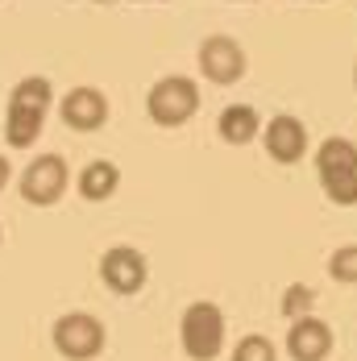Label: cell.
Masks as SVG:
<instances>
[{"label": "cell", "instance_id": "obj_15", "mask_svg": "<svg viewBox=\"0 0 357 361\" xmlns=\"http://www.w3.org/2000/svg\"><path fill=\"white\" fill-rule=\"evenodd\" d=\"M328 274H332L337 283L357 287V245H341V250H332V257H328Z\"/></svg>", "mask_w": 357, "mask_h": 361}, {"label": "cell", "instance_id": "obj_10", "mask_svg": "<svg viewBox=\"0 0 357 361\" xmlns=\"http://www.w3.org/2000/svg\"><path fill=\"white\" fill-rule=\"evenodd\" d=\"M262 145H266V154L274 158V162H299L303 154H308V125L299 121V116H291V112H279V116H270V125H262Z\"/></svg>", "mask_w": 357, "mask_h": 361}, {"label": "cell", "instance_id": "obj_2", "mask_svg": "<svg viewBox=\"0 0 357 361\" xmlns=\"http://www.w3.org/2000/svg\"><path fill=\"white\" fill-rule=\"evenodd\" d=\"M145 112L158 129H183L200 112V83L191 75H162L145 92Z\"/></svg>", "mask_w": 357, "mask_h": 361}, {"label": "cell", "instance_id": "obj_1", "mask_svg": "<svg viewBox=\"0 0 357 361\" xmlns=\"http://www.w3.org/2000/svg\"><path fill=\"white\" fill-rule=\"evenodd\" d=\"M50 104H54V83L46 75L17 79V87L8 92V109H4V142L13 149H30L46 129Z\"/></svg>", "mask_w": 357, "mask_h": 361}, {"label": "cell", "instance_id": "obj_7", "mask_svg": "<svg viewBox=\"0 0 357 361\" xmlns=\"http://www.w3.org/2000/svg\"><path fill=\"white\" fill-rule=\"evenodd\" d=\"M246 67H250V59H246V46H241L237 37L208 34L204 42H200V71H204L208 83H216V87H233V83L246 79Z\"/></svg>", "mask_w": 357, "mask_h": 361}, {"label": "cell", "instance_id": "obj_17", "mask_svg": "<svg viewBox=\"0 0 357 361\" xmlns=\"http://www.w3.org/2000/svg\"><path fill=\"white\" fill-rule=\"evenodd\" d=\"M8 179H13V162H8V158L0 154V191L8 187Z\"/></svg>", "mask_w": 357, "mask_h": 361}, {"label": "cell", "instance_id": "obj_21", "mask_svg": "<svg viewBox=\"0 0 357 361\" xmlns=\"http://www.w3.org/2000/svg\"><path fill=\"white\" fill-rule=\"evenodd\" d=\"M154 4H158V0H154Z\"/></svg>", "mask_w": 357, "mask_h": 361}, {"label": "cell", "instance_id": "obj_19", "mask_svg": "<svg viewBox=\"0 0 357 361\" xmlns=\"http://www.w3.org/2000/svg\"><path fill=\"white\" fill-rule=\"evenodd\" d=\"M0 241H4V228H0Z\"/></svg>", "mask_w": 357, "mask_h": 361}, {"label": "cell", "instance_id": "obj_14", "mask_svg": "<svg viewBox=\"0 0 357 361\" xmlns=\"http://www.w3.org/2000/svg\"><path fill=\"white\" fill-rule=\"evenodd\" d=\"M233 361H279V349H274V341H270V336L250 332V336H241V341H237Z\"/></svg>", "mask_w": 357, "mask_h": 361}, {"label": "cell", "instance_id": "obj_20", "mask_svg": "<svg viewBox=\"0 0 357 361\" xmlns=\"http://www.w3.org/2000/svg\"><path fill=\"white\" fill-rule=\"evenodd\" d=\"M241 4H250V0H241Z\"/></svg>", "mask_w": 357, "mask_h": 361}, {"label": "cell", "instance_id": "obj_4", "mask_svg": "<svg viewBox=\"0 0 357 361\" xmlns=\"http://www.w3.org/2000/svg\"><path fill=\"white\" fill-rule=\"evenodd\" d=\"M54 353L63 361H96L108 345V328L92 316V312H67L50 328Z\"/></svg>", "mask_w": 357, "mask_h": 361}, {"label": "cell", "instance_id": "obj_5", "mask_svg": "<svg viewBox=\"0 0 357 361\" xmlns=\"http://www.w3.org/2000/svg\"><path fill=\"white\" fill-rule=\"evenodd\" d=\"M178 341L191 361H216L224 349V312L208 299L191 303L178 320Z\"/></svg>", "mask_w": 357, "mask_h": 361}, {"label": "cell", "instance_id": "obj_3", "mask_svg": "<svg viewBox=\"0 0 357 361\" xmlns=\"http://www.w3.org/2000/svg\"><path fill=\"white\" fill-rule=\"evenodd\" d=\"M316 175L324 195L341 208L357 204V145L349 137H328L316 149Z\"/></svg>", "mask_w": 357, "mask_h": 361}, {"label": "cell", "instance_id": "obj_18", "mask_svg": "<svg viewBox=\"0 0 357 361\" xmlns=\"http://www.w3.org/2000/svg\"><path fill=\"white\" fill-rule=\"evenodd\" d=\"M353 87H357V63H353Z\"/></svg>", "mask_w": 357, "mask_h": 361}, {"label": "cell", "instance_id": "obj_16", "mask_svg": "<svg viewBox=\"0 0 357 361\" xmlns=\"http://www.w3.org/2000/svg\"><path fill=\"white\" fill-rule=\"evenodd\" d=\"M312 303H316V290L303 287V283H291V287L283 290V316H286V320L308 316V312H312Z\"/></svg>", "mask_w": 357, "mask_h": 361}, {"label": "cell", "instance_id": "obj_12", "mask_svg": "<svg viewBox=\"0 0 357 361\" xmlns=\"http://www.w3.org/2000/svg\"><path fill=\"white\" fill-rule=\"evenodd\" d=\"M75 187H79V195H83L87 204H104V200L116 195V187H121V166L108 162V158H92V162L79 171Z\"/></svg>", "mask_w": 357, "mask_h": 361}, {"label": "cell", "instance_id": "obj_8", "mask_svg": "<svg viewBox=\"0 0 357 361\" xmlns=\"http://www.w3.org/2000/svg\"><path fill=\"white\" fill-rule=\"evenodd\" d=\"M100 279H104V287L116 290V295H138V290L150 283V262H145V253L133 250V245H112V250H104V257H100Z\"/></svg>", "mask_w": 357, "mask_h": 361}, {"label": "cell", "instance_id": "obj_11", "mask_svg": "<svg viewBox=\"0 0 357 361\" xmlns=\"http://www.w3.org/2000/svg\"><path fill=\"white\" fill-rule=\"evenodd\" d=\"M286 353H291V361H324L332 353V328L324 324V320H316V316L291 320Z\"/></svg>", "mask_w": 357, "mask_h": 361}, {"label": "cell", "instance_id": "obj_6", "mask_svg": "<svg viewBox=\"0 0 357 361\" xmlns=\"http://www.w3.org/2000/svg\"><path fill=\"white\" fill-rule=\"evenodd\" d=\"M67 183H71V171H67L63 154H37L34 162L21 171L17 187H21V200H25V204H34V208H50V204L63 200Z\"/></svg>", "mask_w": 357, "mask_h": 361}, {"label": "cell", "instance_id": "obj_13", "mask_svg": "<svg viewBox=\"0 0 357 361\" xmlns=\"http://www.w3.org/2000/svg\"><path fill=\"white\" fill-rule=\"evenodd\" d=\"M216 133H220V142H229V145H250L262 133V116H258L253 104H229L216 116Z\"/></svg>", "mask_w": 357, "mask_h": 361}, {"label": "cell", "instance_id": "obj_9", "mask_svg": "<svg viewBox=\"0 0 357 361\" xmlns=\"http://www.w3.org/2000/svg\"><path fill=\"white\" fill-rule=\"evenodd\" d=\"M59 116H63V125L75 129V133H96L108 121V96L100 87H92V83L71 87V92L59 100Z\"/></svg>", "mask_w": 357, "mask_h": 361}]
</instances>
